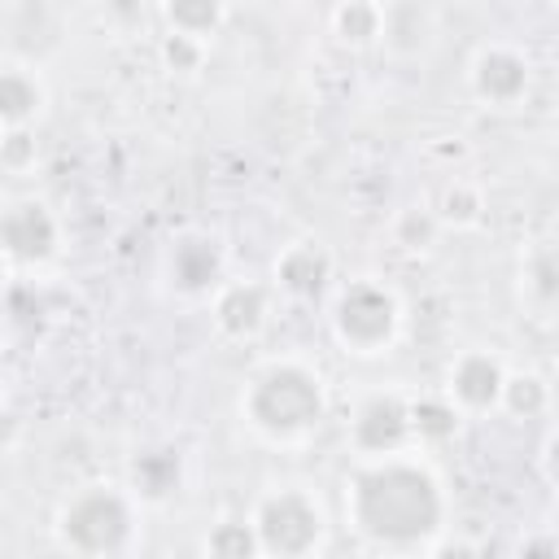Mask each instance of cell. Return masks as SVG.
<instances>
[{"instance_id": "e0dca14e", "label": "cell", "mask_w": 559, "mask_h": 559, "mask_svg": "<svg viewBox=\"0 0 559 559\" xmlns=\"http://www.w3.org/2000/svg\"><path fill=\"white\" fill-rule=\"evenodd\" d=\"M179 480H183V459L175 454V450H144V454H135L131 459V489L144 498V502H162V498H170L175 489H179Z\"/></svg>"}, {"instance_id": "7a4b0ae2", "label": "cell", "mask_w": 559, "mask_h": 559, "mask_svg": "<svg viewBox=\"0 0 559 559\" xmlns=\"http://www.w3.org/2000/svg\"><path fill=\"white\" fill-rule=\"evenodd\" d=\"M240 424L275 450H297L319 437L332 415V393L323 371L301 354H271L249 367L236 393Z\"/></svg>"}, {"instance_id": "d6986e66", "label": "cell", "mask_w": 559, "mask_h": 559, "mask_svg": "<svg viewBox=\"0 0 559 559\" xmlns=\"http://www.w3.org/2000/svg\"><path fill=\"white\" fill-rule=\"evenodd\" d=\"M463 424V411L437 389V393H415V441L428 445H445Z\"/></svg>"}, {"instance_id": "6da1fadb", "label": "cell", "mask_w": 559, "mask_h": 559, "mask_svg": "<svg viewBox=\"0 0 559 559\" xmlns=\"http://www.w3.org/2000/svg\"><path fill=\"white\" fill-rule=\"evenodd\" d=\"M341 515L349 533L384 555L437 550L450 528V493L424 445L354 459L341 480Z\"/></svg>"}, {"instance_id": "2e32d148", "label": "cell", "mask_w": 559, "mask_h": 559, "mask_svg": "<svg viewBox=\"0 0 559 559\" xmlns=\"http://www.w3.org/2000/svg\"><path fill=\"white\" fill-rule=\"evenodd\" d=\"M162 31H179L192 35L201 44H214L231 17V0H153Z\"/></svg>"}, {"instance_id": "cb8c5ba5", "label": "cell", "mask_w": 559, "mask_h": 559, "mask_svg": "<svg viewBox=\"0 0 559 559\" xmlns=\"http://www.w3.org/2000/svg\"><path fill=\"white\" fill-rule=\"evenodd\" d=\"M157 61L166 74H179V79H192L205 70L210 61V44L192 39V35H179V31H162L157 35Z\"/></svg>"}, {"instance_id": "7402d4cb", "label": "cell", "mask_w": 559, "mask_h": 559, "mask_svg": "<svg viewBox=\"0 0 559 559\" xmlns=\"http://www.w3.org/2000/svg\"><path fill=\"white\" fill-rule=\"evenodd\" d=\"M520 293L537 310L559 306V253L555 249H533L528 258H520Z\"/></svg>"}, {"instance_id": "3957f363", "label": "cell", "mask_w": 559, "mask_h": 559, "mask_svg": "<svg viewBox=\"0 0 559 559\" xmlns=\"http://www.w3.org/2000/svg\"><path fill=\"white\" fill-rule=\"evenodd\" d=\"M52 537L66 555L122 559L144 546V498L122 480H87L52 511Z\"/></svg>"}, {"instance_id": "ffe728a7", "label": "cell", "mask_w": 559, "mask_h": 559, "mask_svg": "<svg viewBox=\"0 0 559 559\" xmlns=\"http://www.w3.org/2000/svg\"><path fill=\"white\" fill-rule=\"evenodd\" d=\"M550 402H555V389H550L546 376H537V371H511L507 376L502 415H511V419H542V415H550Z\"/></svg>"}, {"instance_id": "ba28073f", "label": "cell", "mask_w": 559, "mask_h": 559, "mask_svg": "<svg viewBox=\"0 0 559 559\" xmlns=\"http://www.w3.org/2000/svg\"><path fill=\"white\" fill-rule=\"evenodd\" d=\"M533 57L528 48L511 44V39H485L472 61H467V92L485 105V109H520L533 92Z\"/></svg>"}, {"instance_id": "52a82bcc", "label": "cell", "mask_w": 559, "mask_h": 559, "mask_svg": "<svg viewBox=\"0 0 559 559\" xmlns=\"http://www.w3.org/2000/svg\"><path fill=\"white\" fill-rule=\"evenodd\" d=\"M0 249L13 280L22 271H44L66 249V223L44 197H13L0 214Z\"/></svg>"}, {"instance_id": "277c9868", "label": "cell", "mask_w": 559, "mask_h": 559, "mask_svg": "<svg viewBox=\"0 0 559 559\" xmlns=\"http://www.w3.org/2000/svg\"><path fill=\"white\" fill-rule=\"evenodd\" d=\"M406 310L402 297L380 275H354L332 293L328 332L349 358H384L402 341Z\"/></svg>"}, {"instance_id": "7c38bea8", "label": "cell", "mask_w": 559, "mask_h": 559, "mask_svg": "<svg viewBox=\"0 0 559 559\" xmlns=\"http://www.w3.org/2000/svg\"><path fill=\"white\" fill-rule=\"evenodd\" d=\"M332 275H336V258L319 236L288 240L271 262V284L288 301H319L332 288Z\"/></svg>"}, {"instance_id": "4316f807", "label": "cell", "mask_w": 559, "mask_h": 559, "mask_svg": "<svg viewBox=\"0 0 559 559\" xmlns=\"http://www.w3.org/2000/svg\"><path fill=\"white\" fill-rule=\"evenodd\" d=\"M100 9L118 22V26H135L140 17H144V9H148V0H100Z\"/></svg>"}, {"instance_id": "9a60e30c", "label": "cell", "mask_w": 559, "mask_h": 559, "mask_svg": "<svg viewBox=\"0 0 559 559\" xmlns=\"http://www.w3.org/2000/svg\"><path fill=\"white\" fill-rule=\"evenodd\" d=\"M328 26L341 48L367 52L384 39V0H336L328 13Z\"/></svg>"}, {"instance_id": "ac0fdd59", "label": "cell", "mask_w": 559, "mask_h": 559, "mask_svg": "<svg viewBox=\"0 0 559 559\" xmlns=\"http://www.w3.org/2000/svg\"><path fill=\"white\" fill-rule=\"evenodd\" d=\"M432 210H437V218H441L445 231H472V227L485 223L489 197H485V188L476 179H450L441 188V197L432 201Z\"/></svg>"}, {"instance_id": "484cf974", "label": "cell", "mask_w": 559, "mask_h": 559, "mask_svg": "<svg viewBox=\"0 0 559 559\" xmlns=\"http://www.w3.org/2000/svg\"><path fill=\"white\" fill-rule=\"evenodd\" d=\"M537 476L559 493V424H550L537 445Z\"/></svg>"}, {"instance_id": "5bb4252c", "label": "cell", "mask_w": 559, "mask_h": 559, "mask_svg": "<svg viewBox=\"0 0 559 559\" xmlns=\"http://www.w3.org/2000/svg\"><path fill=\"white\" fill-rule=\"evenodd\" d=\"M437 44V13L428 0H384V39L380 48L389 57H424Z\"/></svg>"}, {"instance_id": "8992f818", "label": "cell", "mask_w": 559, "mask_h": 559, "mask_svg": "<svg viewBox=\"0 0 559 559\" xmlns=\"http://www.w3.org/2000/svg\"><path fill=\"white\" fill-rule=\"evenodd\" d=\"M345 445L354 459H376V454H397L419 445L415 441V393L397 384L367 389L345 419Z\"/></svg>"}, {"instance_id": "5b68a950", "label": "cell", "mask_w": 559, "mask_h": 559, "mask_svg": "<svg viewBox=\"0 0 559 559\" xmlns=\"http://www.w3.org/2000/svg\"><path fill=\"white\" fill-rule=\"evenodd\" d=\"M249 520H253L262 555H271V559H306V555L328 550V542H332L328 502L319 498V489H310L301 480L266 485L253 498Z\"/></svg>"}, {"instance_id": "30bf717a", "label": "cell", "mask_w": 559, "mask_h": 559, "mask_svg": "<svg viewBox=\"0 0 559 559\" xmlns=\"http://www.w3.org/2000/svg\"><path fill=\"white\" fill-rule=\"evenodd\" d=\"M162 275H166V284H170L179 297H188V301H210V293L227 280V253H223L218 236L188 227V231L170 236V245H166V253H162Z\"/></svg>"}, {"instance_id": "44dd1931", "label": "cell", "mask_w": 559, "mask_h": 559, "mask_svg": "<svg viewBox=\"0 0 559 559\" xmlns=\"http://www.w3.org/2000/svg\"><path fill=\"white\" fill-rule=\"evenodd\" d=\"M441 218H437V210L432 205H402L393 218H389V236H393V245L397 249H406V253H428L437 240H441Z\"/></svg>"}, {"instance_id": "603a6c76", "label": "cell", "mask_w": 559, "mask_h": 559, "mask_svg": "<svg viewBox=\"0 0 559 559\" xmlns=\"http://www.w3.org/2000/svg\"><path fill=\"white\" fill-rule=\"evenodd\" d=\"M201 550H205V555H214V559H245V555L253 559V555H262V546H258V533H253V520H249V515L210 524V528H205V537H201Z\"/></svg>"}, {"instance_id": "d4e9b609", "label": "cell", "mask_w": 559, "mask_h": 559, "mask_svg": "<svg viewBox=\"0 0 559 559\" xmlns=\"http://www.w3.org/2000/svg\"><path fill=\"white\" fill-rule=\"evenodd\" d=\"M35 157H39V148H35V127L0 131V166H4L9 175L35 170Z\"/></svg>"}, {"instance_id": "8fae6325", "label": "cell", "mask_w": 559, "mask_h": 559, "mask_svg": "<svg viewBox=\"0 0 559 559\" xmlns=\"http://www.w3.org/2000/svg\"><path fill=\"white\" fill-rule=\"evenodd\" d=\"M275 284L271 280H223L210 293V323L231 345H253L275 314Z\"/></svg>"}, {"instance_id": "9c48e42d", "label": "cell", "mask_w": 559, "mask_h": 559, "mask_svg": "<svg viewBox=\"0 0 559 559\" xmlns=\"http://www.w3.org/2000/svg\"><path fill=\"white\" fill-rule=\"evenodd\" d=\"M511 367L502 362L498 349L489 345H463L441 376V393L463 411V419L498 415L502 411V389H507Z\"/></svg>"}, {"instance_id": "4fadbf2b", "label": "cell", "mask_w": 559, "mask_h": 559, "mask_svg": "<svg viewBox=\"0 0 559 559\" xmlns=\"http://www.w3.org/2000/svg\"><path fill=\"white\" fill-rule=\"evenodd\" d=\"M48 114V79L35 61L9 57L0 70V131L35 127Z\"/></svg>"}]
</instances>
